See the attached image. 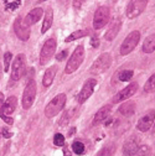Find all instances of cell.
<instances>
[{
  "label": "cell",
  "instance_id": "obj_29",
  "mask_svg": "<svg viewBox=\"0 0 155 156\" xmlns=\"http://www.w3.org/2000/svg\"><path fill=\"white\" fill-rule=\"evenodd\" d=\"M71 118H72V110H66V112L63 113V115H62L61 120H60V125H61V126L67 125V124L70 123Z\"/></svg>",
  "mask_w": 155,
  "mask_h": 156
},
{
  "label": "cell",
  "instance_id": "obj_37",
  "mask_svg": "<svg viewBox=\"0 0 155 156\" xmlns=\"http://www.w3.org/2000/svg\"><path fill=\"white\" fill-rule=\"evenodd\" d=\"M73 133H74V128H72V129H71V131H68V136H71Z\"/></svg>",
  "mask_w": 155,
  "mask_h": 156
},
{
  "label": "cell",
  "instance_id": "obj_5",
  "mask_svg": "<svg viewBox=\"0 0 155 156\" xmlns=\"http://www.w3.org/2000/svg\"><path fill=\"white\" fill-rule=\"evenodd\" d=\"M139 40H140V32L139 31H132L125 38L123 44L121 45V48H119V52L122 56H127L129 55L130 52H133V50L137 47V45L139 44Z\"/></svg>",
  "mask_w": 155,
  "mask_h": 156
},
{
  "label": "cell",
  "instance_id": "obj_3",
  "mask_svg": "<svg viewBox=\"0 0 155 156\" xmlns=\"http://www.w3.org/2000/svg\"><path fill=\"white\" fill-rule=\"evenodd\" d=\"M110 66H112V56L104 52L99 57H97V60L92 63L89 72L91 74H103L104 72L108 71Z\"/></svg>",
  "mask_w": 155,
  "mask_h": 156
},
{
  "label": "cell",
  "instance_id": "obj_39",
  "mask_svg": "<svg viewBox=\"0 0 155 156\" xmlns=\"http://www.w3.org/2000/svg\"><path fill=\"white\" fill-rule=\"evenodd\" d=\"M44 2H47V0H37V4H40V3H44Z\"/></svg>",
  "mask_w": 155,
  "mask_h": 156
},
{
  "label": "cell",
  "instance_id": "obj_9",
  "mask_svg": "<svg viewBox=\"0 0 155 156\" xmlns=\"http://www.w3.org/2000/svg\"><path fill=\"white\" fill-rule=\"evenodd\" d=\"M148 0H130L127 6L125 15L128 19H135L138 17L146 8Z\"/></svg>",
  "mask_w": 155,
  "mask_h": 156
},
{
  "label": "cell",
  "instance_id": "obj_25",
  "mask_svg": "<svg viewBox=\"0 0 155 156\" xmlns=\"http://www.w3.org/2000/svg\"><path fill=\"white\" fill-rule=\"evenodd\" d=\"M134 72L132 69H122L121 72H118V81L119 82H129L133 78Z\"/></svg>",
  "mask_w": 155,
  "mask_h": 156
},
{
  "label": "cell",
  "instance_id": "obj_4",
  "mask_svg": "<svg viewBox=\"0 0 155 156\" xmlns=\"http://www.w3.org/2000/svg\"><path fill=\"white\" fill-rule=\"evenodd\" d=\"M25 71H26V56L24 53H19L14 58L11 65V80L15 82L19 81L25 74Z\"/></svg>",
  "mask_w": 155,
  "mask_h": 156
},
{
  "label": "cell",
  "instance_id": "obj_30",
  "mask_svg": "<svg viewBox=\"0 0 155 156\" xmlns=\"http://www.w3.org/2000/svg\"><path fill=\"white\" fill-rule=\"evenodd\" d=\"M53 144L56 146H63L65 145V136L62 134H56L53 136Z\"/></svg>",
  "mask_w": 155,
  "mask_h": 156
},
{
  "label": "cell",
  "instance_id": "obj_7",
  "mask_svg": "<svg viewBox=\"0 0 155 156\" xmlns=\"http://www.w3.org/2000/svg\"><path fill=\"white\" fill-rule=\"evenodd\" d=\"M110 17V10L108 6H99L98 9L96 10L94 16H93V29L99 30L103 29Z\"/></svg>",
  "mask_w": 155,
  "mask_h": 156
},
{
  "label": "cell",
  "instance_id": "obj_36",
  "mask_svg": "<svg viewBox=\"0 0 155 156\" xmlns=\"http://www.w3.org/2000/svg\"><path fill=\"white\" fill-rule=\"evenodd\" d=\"M63 156H73V155L71 154V151H70L67 147H65V149H63Z\"/></svg>",
  "mask_w": 155,
  "mask_h": 156
},
{
  "label": "cell",
  "instance_id": "obj_2",
  "mask_svg": "<svg viewBox=\"0 0 155 156\" xmlns=\"http://www.w3.org/2000/svg\"><path fill=\"white\" fill-rule=\"evenodd\" d=\"M65 104H66V94H63V93L57 94L55 98L52 101H50V103L46 105L45 115L47 116V118H53V116H56L65 108Z\"/></svg>",
  "mask_w": 155,
  "mask_h": 156
},
{
  "label": "cell",
  "instance_id": "obj_1",
  "mask_svg": "<svg viewBox=\"0 0 155 156\" xmlns=\"http://www.w3.org/2000/svg\"><path fill=\"white\" fill-rule=\"evenodd\" d=\"M83 60H85V48H83L82 45H80V46H77L74 48V51L70 56L67 65H66V68H65V73L71 74V73L76 72L80 68V66L83 63Z\"/></svg>",
  "mask_w": 155,
  "mask_h": 156
},
{
  "label": "cell",
  "instance_id": "obj_17",
  "mask_svg": "<svg viewBox=\"0 0 155 156\" xmlns=\"http://www.w3.org/2000/svg\"><path fill=\"white\" fill-rule=\"evenodd\" d=\"M138 149H139V144H138L137 139H135V138H130L123 145V154L125 156H133V155L137 154Z\"/></svg>",
  "mask_w": 155,
  "mask_h": 156
},
{
  "label": "cell",
  "instance_id": "obj_33",
  "mask_svg": "<svg viewBox=\"0 0 155 156\" xmlns=\"http://www.w3.org/2000/svg\"><path fill=\"white\" fill-rule=\"evenodd\" d=\"M66 57H67V51H62V52H60L59 55L56 56V60L57 61H63Z\"/></svg>",
  "mask_w": 155,
  "mask_h": 156
},
{
  "label": "cell",
  "instance_id": "obj_10",
  "mask_svg": "<svg viewBox=\"0 0 155 156\" xmlns=\"http://www.w3.org/2000/svg\"><path fill=\"white\" fill-rule=\"evenodd\" d=\"M96 86H97V80H94V78H89V80H87L85 82L82 89L80 90L78 95H77V101H78L80 104H83L89 98V97L93 94Z\"/></svg>",
  "mask_w": 155,
  "mask_h": 156
},
{
  "label": "cell",
  "instance_id": "obj_8",
  "mask_svg": "<svg viewBox=\"0 0 155 156\" xmlns=\"http://www.w3.org/2000/svg\"><path fill=\"white\" fill-rule=\"evenodd\" d=\"M56 46H57V42L53 37L49 38V40L45 41V44L42 45V48L40 51V58H38V62L40 65H46L51 58L52 56L55 55V51H56Z\"/></svg>",
  "mask_w": 155,
  "mask_h": 156
},
{
  "label": "cell",
  "instance_id": "obj_31",
  "mask_svg": "<svg viewBox=\"0 0 155 156\" xmlns=\"http://www.w3.org/2000/svg\"><path fill=\"white\" fill-rule=\"evenodd\" d=\"M137 154H138V156H150V147L146 145H142V146H139Z\"/></svg>",
  "mask_w": 155,
  "mask_h": 156
},
{
  "label": "cell",
  "instance_id": "obj_27",
  "mask_svg": "<svg viewBox=\"0 0 155 156\" xmlns=\"http://www.w3.org/2000/svg\"><path fill=\"white\" fill-rule=\"evenodd\" d=\"M144 92H146V93L155 92V73L153 76H150V78L144 84Z\"/></svg>",
  "mask_w": 155,
  "mask_h": 156
},
{
  "label": "cell",
  "instance_id": "obj_35",
  "mask_svg": "<svg viewBox=\"0 0 155 156\" xmlns=\"http://www.w3.org/2000/svg\"><path fill=\"white\" fill-rule=\"evenodd\" d=\"M91 45L93 46V47H98L99 46V40L97 37H93L92 40H91Z\"/></svg>",
  "mask_w": 155,
  "mask_h": 156
},
{
  "label": "cell",
  "instance_id": "obj_23",
  "mask_svg": "<svg viewBox=\"0 0 155 156\" xmlns=\"http://www.w3.org/2000/svg\"><path fill=\"white\" fill-rule=\"evenodd\" d=\"M4 102H5V99H4V94H3V93H0V118H2L6 124L13 125V124H14V119L10 118L9 115H6V114L4 113Z\"/></svg>",
  "mask_w": 155,
  "mask_h": 156
},
{
  "label": "cell",
  "instance_id": "obj_22",
  "mask_svg": "<svg viewBox=\"0 0 155 156\" xmlns=\"http://www.w3.org/2000/svg\"><path fill=\"white\" fill-rule=\"evenodd\" d=\"M155 51V34L149 35L143 42V52L153 53Z\"/></svg>",
  "mask_w": 155,
  "mask_h": 156
},
{
  "label": "cell",
  "instance_id": "obj_24",
  "mask_svg": "<svg viewBox=\"0 0 155 156\" xmlns=\"http://www.w3.org/2000/svg\"><path fill=\"white\" fill-rule=\"evenodd\" d=\"M89 35V31L88 30H77L74 32H72L71 35H68L66 38H65V41L66 42H71V41H74V40H78V38H82L85 36H88Z\"/></svg>",
  "mask_w": 155,
  "mask_h": 156
},
{
  "label": "cell",
  "instance_id": "obj_21",
  "mask_svg": "<svg viewBox=\"0 0 155 156\" xmlns=\"http://www.w3.org/2000/svg\"><path fill=\"white\" fill-rule=\"evenodd\" d=\"M118 112H119L122 115H124V116H130V115H133L134 112H135V103H134L133 101H127L125 103H123V104L119 107Z\"/></svg>",
  "mask_w": 155,
  "mask_h": 156
},
{
  "label": "cell",
  "instance_id": "obj_19",
  "mask_svg": "<svg viewBox=\"0 0 155 156\" xmlns=\"http://www.w3.org/2000/svg\"><path fill=\"white\" fill-rule=\"evenodd\" d=\"M16 107H17V98L15 95H11L4 102V113L10 116L15 112Z\"/></svg>",
  "mask_w": 155,
  "mask_h": 156
},
{
  "label": "cell",
  "instance_id": "obj_11",
  "mask_svg": "<svg viewBox=\"0 0 155 156\" xmlns=\"http://www.w3.org/2000/svg\"><path fill=\"white\" fill-rule=\"evenodd\" d=\"M14 31L16 34V36L20 38L21 41H27L30 38V29L29 26L24 23V19L21 16H19L15 19L14 21Z\"/></svg>",
  "mask_w": 155,
  "mask_h": 156
},
{
  "label": "cell",
  "instance_id": "obj_40",
  "mask_svg": "<svg viewBox=\"0 0 155 156\" xmlns=\"http://www.w3.org/2000/svg\"><path fill=\"white\" fill-rule=\"evenodd\" d=\"M112 2H113V3H115V2H117V0H112Z\"/></svg>",
  "mask_w": 155,
  "mask_h": 156
},
{
  "label": "cell",
  "instance_id": "obj_6",
  "mask_svg": "<svg viewBox=\"0 0 155 156\" xmlns=\"http://www.w3.org/2000/svg\"><path fill=\"white\" fill-rule=\"evenodd\" d=\"M36 92H37V86H36V82L34 80H30L24 89V93H23V99H21V104H23V108L24 109H30L34 104V101H35V97H36Z\"/></svg>",
  "mask_w": 155,
  "mask_h": 156
},
{
  "label": "cell",
  "instance_id": "obj_20",
  "mask_svg": "<svg viewBox=\"0 0 155 156\" xmlns=\"http://www.w3.org/2000/svg\"><path fill=\"white\" fill-rule=\"evenodd\" d=\"M52 23H53V10H52V8H47V10H46V12H45V17H44L41 32H42V34L47 32V30L51 27Z\"/></svg>",
  "mask_w": 155,
  "mask_h": 156
},
{
  "label": "cell",
  "instance_id": "obj_12",
  "mask_svg": "<svg viewBox=\"0 0 155 156\" xmlns=\"http://www.w3.org/2000/svg\"><path fill=\"white\" fill-rule=\"evenodd\" d=\"M154 122H155V110L154 109H150V110H148L142 116V118L138 120L137 129L139 131H142V133H146V131L150 130V128L153 126Z\"/></svg>",
  "mask_w": 155,
  "mask_h": 156
},
{
  "label": "cell",
  "instance_id": "obj_14",
  "mask_svg": "<svg viewBox=\"0 0 155 156\" xmlns=\"http://www.w3.org/2000/svg\"><path fill=\"white\" fill-rule=\"evenodd\" d=\"M121 27H122V20L121 19H115L112 23V25L109 26V29L107 30V32L104 34V38L107 41H113L114 38L117 37V35L119 34Z\"/></svg>",
  "mask_w": 155,
  "mask_h": 156
},
{
  "label": "cell",
  "instance_id": "obj_13",
  "mask_svg": "<svg viewBox=\"0 0 155 156\" xmlns=\"http://www.w3.org/2000/svg\"><path fill=\"white\" fill-rule=\"evenodd\" d=\"M138 88H139L138 83H135V82L130 83L129 86H127L125 88H123L122 90H119L117 94L113 97V103H119V102H123V101L129 99L130 97H133L135 93H137Z\"/></svg>",
  "mask_w": 155,
  "mask_h": 156
},
{
  "label": "cell",
  "instance_id": "obj_34",
  "mask_svg": "<svg viewBox=\"0 0 155 156\" xmlns=\"http://www.w3.org/2000/svg\"><path fill=\"white\" fill-rule=\"evenodd\" d=\"M2 133H3V136H4L5 139H9L10 136L13 135V134H11V133H9V131H8V129H5V128H3V129H2Z\"/></svg>",
  "mask_w": 155,
  "mask_h": 156
},
{
  "label": "cell",
  "instance_id": "obj_32",
  "mask_svg": "<svg viewBox=\"0 0 155 156\" xmlns=\"http://www.w3.org/2000/svg\"><path fill=\"white\" fill-rule=\"evenodd\" d=\"M13 61V53L11 52H5L4 55V63H5V71H9L10 68V62Z\"/></svg>",
  "mask_w": 155,
  "mask_h": 156
},
{
  "label": "cell",
  "instance_id": "obj_15",
  "mask_svg": "<svg viewBox=\"0 0 155 156\" xmlns=\"http://www.w3.org/2000/svg\"><path fill=\"white\" fill-rule=\"evenodd\" d=\"M42 15H44V10L41 8H35L26 15V17L24 19V23L27 26H32L40 20V19L42 17Z\"/></svg>",
  "mask_w": 155,
  "mask_h": 156
},
{
  "label": "cell",
  "instance_id": "obj_18",
  "mask_svg": "<svg viewBox=\"0 0 155 156\" xmlns=\"http://www.w3.org/2000/svg\"><path fill=\"white\" fill-rule=\"evenodd\" d=\"M57 73V66H51L50 68L46 69L44 78H42V84L44 87H50L55 80V76Z\"/></svg>",
  "mask_w": 155,
  "mask_h": 156
},
{
  "label": "cell",
  "instance_id": "obj_38",
  "mask_svg": "<svg viewBox=\"0 0 155 156\" xmlns=\"http://www.w3.org/2000/svg\"><path fill=\"white\" fill-rule=\"evenodd\" d=\"M2 65H0V81H2V74H3V71H2Z\"/></svg>",
  "mask_w": 155,
  "mask_h": 156
},
{
  "label": "cell",
  "instance_id": "obj_26",
  "mask_svg": "<svg viewBox=\"0 0 155 156\" xmlns=\"http://www.w3.org/2000/svg\"><path fill=\"white\" fill-rule=\"evenodd\" d=\"M114 152H115V146L113 144H110V145L104 146L98 154H97V156H113Z\"/></svg>",
  "mask_w": 155,
  "mask_h": 156
},
{
  "label": "cell",
  "instance_id": "obj_28",
  "mask_svg": "<svg viewBox=\"0 0 155 156\" xmlns=\"http://www.w3.org/2000/svg\"><path fill=\"white\" fill-rule=\"evenodd\" d=\"M72 151L76 155H83L85 154V144L81 141H74L72 144Z\"/></svg>",
  "mask_w": 155,
  "mask_h": 156
},
{
  "label": "cell",
  "instance_id": "obj_16",
  "mask_svg": "<svg viewBox=\"0 0 155 156\" xmlns=\"http://www.w3.org/2000/svg\"><path fill=\"white\" fill-rule=\"evenodd\" d=\"M110 112H112V105H109V104L103 105L98 112L96 113L94 119H93V125H98V124L103 123L104 120H107Z\"/></svg>",
  "mask_w": 155,
  "mask_h": 156
}]
</instances>
